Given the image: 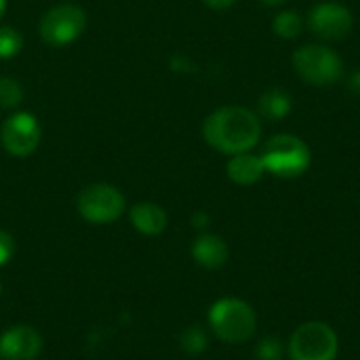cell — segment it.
Instances as JSON below:
<instances>
[{"mask_svg": "<svg viewBox=\"0 0 360 360\" xmlns=\"http://www.w3.org/2000/svg\"><path fill=\"white\" fill-rule=\"evenodd\" d=\"M205 141L228 156L251 152L262 139V120L240 105H226L209 114L202 127Z\"/></svg>", "mask_w": 360, "mask_h": 360, "instance_id": "obj_1", "label": "cell"}, {"mask_svg": "<svg viewBox=\"0 0 360 360\" xmlns=\"http://www.w3.org/2000/svg\"><path fill=\"white\" fill-rule=\"evenodd\" d=\"M179 344L181 348L188 352V354H202L209 346V338H207V331L198 325L194 327H188L181 335H179Z\"/></svg>", "mask_w": 360, "mask_h": 360, "instance_id": "obj_16", "label": "cell"}, {"mask_svg": "<svg viewBox=\"0 0 360 360\" xmlns=\"http://www.w3.org/2000/svg\"><path fill=\"white\" fill-rule=\"evenodd\" d=\"M76 209L91 224H112L124 213L127 202L118 188L110 184H91L78 194Z\"/></svg>", "mask_w": 360, "mask_h": 360, "instance_id": "obj_6", "label": "cell"}, {"mask_svg": "<svg viewBox=\"0 0 360 360\" xmlns=\"http://www.w3.org/2000/svg\"><path fill=\"white\" fill-rule=\"evenodd\" d=\"M131 224L135 226L137 232L146 236H158L167 230V213L162 207L154 202H139L129 211Z\"/></svg>", "mask_w": 360, "mask_h": 360, "instance_id": "obj_12", "label": "cell"}, {"mask_svg": "<svg viewBox=\"0 0 360 360\" xmlns=\"http://www.w3.org/2000/svg\"><path fill=\"white\" fill-rule=\"evenodd\" d=\"M259 112L270 120H283L291 112V99L281 89L268 91L259 97Z\"/></svg>", "mask_w": 360, "mask_h": 360, "instance_id": "obj_14", "label": "cell"}, {"mask_svg": "<svg viewBox=\"0 0 360 360\" xmlns=\"http://www.w3.org/2000/svg\"><path fill=\"white\" fill-rule=\"evenodd\" d=\"M272 30L276 36L285 38V40H293L302 34L304 30V21L295 11H281L274 21H272Z\"/></svg>", "mask_w": 360, "mask_h": 360, "instance_id": "obj_15", "label": "cell"}, {"mask_svg": "<svg viewBox=\"0 0 360 360\" xmlns=\"http://www.w3.org/2000/svg\"><path fill=\"white\" fill-rule=\"evenodd\" d=\"M264 173L266 169L262 158L251 152L234 154L228 162V177L238 186H253L262 179Z\"/></svg>", "mask_w": 360, "mask_h": 360, "instance_id": "obj_13", "label": "cell"}, {"mask_svg": "<svg viewBox=\"0 0 360 360\" xmlns=\"http://www.w3.org/2000/svg\"><path fill=\"white\" fill-rule=\"evenodd\" d=\"M192 224H194V228L202 230V228H207V224H209V215H207V213H196V215L192 217Z\"/></svg>", "mask_w": 360, "mask_h": 360, "instance_id": "obj_22", "label": "cell"}, {"mask_svg": "<svg viewBox=\"0 0 360 360\" xmlns=\"http://www.w3.org/2000/svg\"><path fill=\"white\" fill-rule=\"evenodd\" d=\"M293 70L314 86H331L344 76L342 57L323 44H304L293 53Z\"/></svg>", "mask_w": 360, "mask_h": 360, "instance_id": "obj_5", "label": "cell"}, {"mask_svg": "<svg viewBox=\"0 0 360 360\" xmlns=\"http://www.w3.org/2000/svg\"><path fill=\"white\" fill-rule=\"evenodd\" d=\"M209 327L224 344H245L257 329V314L245 300L221 297L209 310Z\"/></svg>", "mask_w": 360, "mask_h": 360, "instance_id": "obj_2", "label": "cell"}, {"mask_svg": "<svg viewBox=\"0 0 360 360\" xmlns=\"http://www.w3.org/2000/svg\"><path fill=\"white\" fill-rule=\"evenodd\" d=\"M262 4H266V6H276V4H283L285 0H259Z\"/></svg>", "mask_w": 360, "mask_h": 360, "instance_id": "obj_23", "label": "cell"}, {"mask_svg": "<svg viewBox=\"0 0 360 360\" xmlns=\"http://www.w3.org/2000/svg\"><path fill=\"white\" fill-rule=\"evenodd\" d=\"M0 141L11 156H30L40 143V124L30 112L8 116L0 127Z\"/></svg>", "mask_w": 360, "mask_h": 360, "instance_id": "obj_9", "label": "cell"}, {"mask_svg": "<svg viewBox=\"0 0 360 360\" xmlns=\"http://www.w3.org/2000/svg\"><path fill=\"white\" fill-rule=\"evenodd\" d=\"M42 350V338L34 327L17 325L0 335V359L34 360Z\"/></svg>", "mask_w": 360, "mask_h": 360, "instance_id": "obj_10", "label": "cell"}, {"mask_svg": "<svg viewBox=\"0 0 360 360\" xmlns=\"http://www.w3.org/2000/svg\"><path fill=\"white\" fill-rule=\"evenodd\" d=\"M340 354V338L323 321L302 323L287 342L289 360H335Z\"/></svg>", "mask_w": 360, "mask_h": 360, "instance_id": "obj_4", "label": "cell"}, {"mask_svg": "<svg viewBox=\"0 0 360 360\" xmlns=\"http://www.w3.org/2000/svg\"><path fill=\"white\" fill-rule=\"evenodd\" d=\"M15 255V240L6 230H0V268L11 262Z\"/></svg>", "mask_w": 360, "mask_h": 360, "instance_id": "obj_20", "label": "cell"}, {"mask_svg": "<svg viewBox=\"0 0 360 360\" xmlns=\"http://www.w3.org/2000/svg\"><path fill=\"white\" fill-rule=\"evenodd\" d=\"M86 27V15L76 4H59L40 19V36L46 44L63 46L74 42Z\"/></svg>", "mask_w": 360, "mask_h": 360, "instance_id": "obj_7", "label": "cell"}, {"mask_svg": "<svg viewBox=\"0 0 360 360\" xmlns=\"http://www.w3.org/2000/svg\"><path fill=\"white\" fill-rule=\"evenodd\" d=\"M23 46V38L13 27H0V59L15 57Z\"/></svg>", "mask_w": 360, "mask_h": 360, "instance_id": "obj_19", "label": "cell"}, {"mask_svg": "<svg viewBox=\"0 0 360 360\" xmlns=\"http://www.w3.org/2000/svg\"><path fill=\"white\" fill-rule=\"evenodd\" d=\"M4 11H6V0H0V17L4 15Z\"/></svg>", "mask_w": 360, "mask_h": 360, "instance_id": "obj_24", "label": "cell"}, {"mask_svg": "<svg viewBox=\"0 0 360 360\" xmlns=\"http://www.w3.org/2000/svg\"><path fill=\"white\" fill-rule=\"evenodd\" d=\"M354 19L350 8L340 2H319L308 13V27L321 40H344L352 32Z\"/></svg>", "mask_w": 360, "mask_h": 360, "instance_id": "obj_8", "label": "cell"}, {"mask_svg": "<svg viewBox=\"0 0 360 360\" xmlns=\"http://www.w3.org/2000/svg\"><path fill=\"white\" fill-rule=\"evenodd\" d=\"M192 257L198 266H202L207 270H217L228 262L230 251H228V245L224 238H219L217 234L205 232V234L196 236V240L192 243Z\"/></svg>", "mask_w": 360, "mask_h": 360, "instance_id": "obj_11", "label": "cell"}, {"mask_svg": "<svg viewBox=\"0 0 360 360\" xmlns=\"http://www.w3.org/2000/svg\"><path fill=\"white\" fill-rule=\"evenodd\" d=\"M287 356V344H283L278 338L268 335L255 346V359L257 360H283Z\"/></svg>", "mask_w": 360, "mask_h": 360, "instance_id": "obj_17", "label": "cell"}, {"mask_svg": "<svg viewBox=\"0 0 360 360\" xmlns=\"http://www.w3.org/2000/svg\"><path fill=\"white\" fill-rule=\"evenodd\" d=\"M23 99V89L15 78L2 76L0 78V108H15Z\"/></svg>", "mask_w": 360, "mask_h": 360, "instance_id": "obj_18", "label": "cell"}, {"mask_svg": "<svg viewBox=\"0 0 360 360\" xmlns=\"http://www.w3.org/2000/svg\"><path fill=\"white\" fill-rule=\"evenodd\" d=\"M0 295H2V283H0Z\"/></svg>", "mask_w": 360, "mask_h": 360, "instance_id": "obj_25", "label": "cell"}, {"mask_svg": "<svg viewBox=\"0 0 360 360\" xmlns=\"http://www.w3.org/2000/svg\"><path fill=\"white\" fill-rule=\"evenodd\" d=\"M207 6H211V8H217V11H221V8H230L232 4H236V0H202Z\"/></svg>", "mask_w": 360, "mask_h": 360, "instance_id": "obj_21", "label": "cell"}, {"mask_svg": "<svg viewBox=\"0 0 360 360\" xmlns=\"http://www.w3.org/2000/svg\"><path fill=\"white\" fill-rule=\"evenodd\" d=\"M259 158L264 162L266 173L281 179H295L310 169L312 152L304 139L289 133H281L266 141Z\"/></svg>", "mask_w": 360, "mask_h": 360, "instance_id": "obj_3", "label": "cell"}]
</instances>
